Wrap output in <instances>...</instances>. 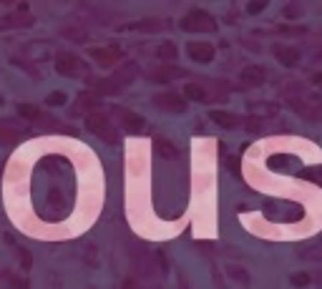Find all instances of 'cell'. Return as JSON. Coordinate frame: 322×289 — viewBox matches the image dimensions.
Wrapping results in <instances>:
<instances>
[{
  "label": "cell",
  "mask_w": 322,
  "mask_h": 289,
  "mask_svg": "<svg viewBox=\"0 0 322 289\" xmlns=\"http://www.w3.org/2000/svg\"><path fill=\"white\" fill-rule=\"evenodd\" d=\"M302 257H310V259H317L322 261V247H310V249H302Z\"/></svg>",
  "instance_id": "26"
},
{
  "label": "cell",
  "mask_w": 322,
  "mask_h": 289,
  "mask_svg": "<svg viewBox=\"0 0 322 289\" xmlns=\"http://www.w3.org/2000/svg\"><path fill=\"white\" fill-rule=\"evenodd\" d=\"M78 108H83L88 114H96V108H101V103H98L91 93H81V96H78Z\"/></svg>",
  "instance_id": "18"
},
{
  "label": "cell",
  "mask_w": 322,
  "mask_h": 289,
  "mask_svg": "<svg viewBox=\"0 0 322 289\" xmlns=\"http://www.w3.org/2000/svg\"><path fill=\"white\" fill-rule=\"evenodd\" d=\"M184 96H186L189 101H197V103H209V93H206L199 83H186V86H184Z\"/></svg>",
  "instance_id": "13"
},
{
  "label": "cell",
  "mask_w": 322,
  "mask_h": 289,
  "mask_svg": "<svg viewBox=\"0 0 322 289\" xmlns=\"http://www.w3.org/2000/svg\"><path fill=\"white\" fill-rule=\"evenodd\" d=\"M91 56L96 58L101 65H114L118 60H123V51L116 46H109V48H91Z\"/></svg>",
  "instance_id": "8"
},
{
  "label": "cell",
  "mask_w": 322,
  "mask_h": 289,
  "mask_svg": "<svg viewBox=\"0 0 322 289\" xmlns=\"http://www.w3.org/2000/svg\"><path fill=\"white\" fill-rule=\"evenodd\" d=\"M169 23H161V20H141V23H134V30H146V33H156V30H164Z\"/></svg>",
  "instance_id": "19"
},
{
  "label": "cell",
  "mask_w": 322,
  "mask_h": 289,
  "mask_svg": "<svg viewBox=\"0 0 322 289\" xmlns=\"http://www.w3.org/2000/svg\"><path fill=\"white\" fill-rule=\"evenodd\" d=\"M0 141H5V144H15V141H20V134L13 131V128H0Z\"/></svg>",
  "instance_id": "22"
},
{
  "label": "cell",
  "mask_w": 322,
  "mask_h": 289,
  "mask_svg": "<svg viewBox=\"0 0 322 289\" xmlns=\"http://www.w3.org/2000/svg\"><path fill=\"white\" fill-rule=\"evenodd\" d=\"M186 53L191 60H197V63H211L214 60V46H209V43H189L186 46Z\"/></svg>",
  "instance_id": "7"
},
{
  "label": "cell",
  "mask_w": 322,
  "mask_h": 289,
  "mask_svg": "<svg viewBox=\"0 0 322 289\" xmlns=\"http://www.w3.org/2000/svg\"><path fill=\"white\" fill-rule=\"evenodd\" d=\"M264 5H267V3H249L247 10H249V13H260V10H264Z\"/></svg>",
  "instance_id": "28"
},
{
  "label": "cell",
  "mask_w": 322,
  "mask_h": 289,
  "mask_svg": "<svg viewBox=\"0 0 322 289\" xmlns=\"http://www.w3.org/2000/svg\"><path fill=\"white\" fill-rule=\"evenodd\" d=\"M86 128L93 134V136H98L101 141H106L109 146H114L118 144V131H116V126L106 118L103 114H88L86 116Z\"/></svg>",
  "instance_id": "1"
},
{
  "label": "cell",
  "mask_w": 322,
  "mask_h": 289,
  "mask_svg": "<svg viewBox=\"0 0 322 289\" xmlns=\"http://www.w3.org/2000/svg\"><path fill=\"white\" fill-rule=\"evenodd\" d=\"M46 103H48V106H63V103H66V93H63V91L51 93V96L46 98Z\"/></svg>",
  "instance_id": "25"
},
{
  "label": "cell",
  "mask_w": 322,
  "mask_h": 289,
  "mask_svg": "<svg viewBox=\"0 0 322 289\" xmlns=\"http://www.w3.org/2000/svg\"><path fill=\"white\" fill-rule=\"evenodd\" d=\"M0 282H3V287H8V289H28V282H26V279H18V277H13V274H8V272L0 274Z\"/></svg>",
  "instance_id": "17"
},
{
  "label": "cell",
  "mask_w": 322,
  "mask_h": 289,
  "mask_svg": "<svg viewBox=\"0 0 322 289\" xmlns=\"http://www.w3.org/2000/svg\"><path fill=\"white\" fill-rule=\"evenodd\" d=\"M154 148H156V153H161V159H176L179 156V148L171 146L166 139H154Z\"/></svg>",
  "instance_id": "15"
},
{
  "label": "cell",
  "mask_w": 322,
  "mask_h": 289,
  "mask_svg": "<svg viewBox=\"0 0 322 289\" xmlns=\"http://www.w3.org/2000/svg\"><path fill=\"white\" fill-rule=\"evenodd\" d=\"M181 28L189 30V33H214L217 30V20L206 10H189L186 18L181 20Z\"/></svg>",
  "instance_id": "2"
},
{
  "label": "cell",
  "mask_w": 322,
  "mask_h": 289,
  "mask_svg": "<svg viewBox=\"0 0 322 289\" xmlns=\"http://www.w3.org/2000/svg\"><path fill=\"white\" fill-rule=\"evenodd\" d=\"M290 282H292L294 287H307V284L312 282V277H310V274H305V272H297V274L290 277Z\"/></svg>",
  "instance_id": "23"
},
{
  "label": "cell",
  "mask_w": 322,
  "mask_h": 289,
  "mask_svg": "<svg viewBox=\"0 0 322 289\" xmlns=\"http://www.w3.org/2000/svg\"><path fill=\"white\" fill-rule=\"evenodd\" d=\"M224 269H227L229 279L237 282L239 287H249V284H252V277H249V272H247L244 266H239V264H234V261H227V264H224Z\"/></svg>",
  "instance_id": "10"
},
{
  "label": "cell",
  "mask_w": 322,
  "mask_h": 289,
  "mask_svg": "<svg viewBox=\"0 0 322 289\" xmlns=\"http://www.w3.org/2000/svg\"><path fill=\"white\" fill-rule=\"evenodd\" d=\"M315 83H317V86L322 88V73H320V76H317V81H315Z\"/></svg>",
  "instance_id": "29"
},
{
  "label": "cell",
  "mask_w": 322,
  "mask_h": 289,
  "mask_svg": "<svg viewBox=\"0 0 322 289\" xmlns=\"http://www.w3.org/2000/svg\"><path fill=\"white\" fill-rule=\"evenodd\" d=\"M114 114L121 118V126L128 131V134H141L144 128H146V123H144V118L139 114H131V111H126V108H114Z\"/></svg>",
  "instance_id": "4"
},
{
  "label": "cell",
  "mask_w": 322,
  "mask_h": 289,
  "mask_svg": "<svg viewBox=\"0 0 322 289\" xmlns=\"http://www.w3.org/2000/svg\"><path fill=\"white\" fill-rule=\"evenodd\" d=\"M63 35H68V38H73V43H83L86 40V33L83 30H73V28H63L60 30Z\"/></svg>",
  "instance_id": "24"
},
{
  "label": "cell",
  "mask_w": 322,
  "mask_h": 289,
  "mask_svg": "<svg viewBox=\"0 0 322 289\" xmlns=\"http://www.w3.org/2000/svg\"><path fill=\"white\" fill-rule=\"evenodd\" d=\"M227 169L234 173V176H242V171H239V159H237V156H229V159H227Z\"/></svg>",
  "instance_id": "27"
},
{
  "label": "cell",
  "mask_w": 322,
  "mask_h": 289,
  "mask_svg": "<svg viewBox=\"0 0 322 289\" xmlns=\"http://www.w3.org/2000/svg\"><path fill=\"white\" fill-rule=\"evenodd\" d=\"M0 106H3V96H0Z\"/></svg>",
  "instance_id": "31"
},
{
  "label": "cell",
  "mask_w": 322,
  "mask_h": 289,
  "mask_svg": "<svg viewBox=\"0 0 322 289\" xmlns=\"http://www.w3.org/2000/svg\"><path fill=\"white\" fill-rule=\"evenodd\" d=\"M264 78H267V71H264L262 65H247V68L242 71V81H244L247 86H262Z\"/></svg>",
  "instance_id": "11"
},
{
  "label": "cell",
  "mask_w": 322,
  "mask_h": 289,
  "mask_svg": "<svg viewBox=\"0 0 322 289\" xmlns=\"http://www.w3.org/2000/svg\"><path fill=\"white\" fill-rule=\"evenodd\" d=\"M272 53H274V58H277L282 65H287V68H292V65H297V63H299V51H297V48H292V46L274 43V46H272Z\"/></svg>",
  "instance_id": "6"
},
{
  "label": "cell",
  "mask_w": 322,
  "mask_h": 289,
  "mask_svg": "<svg viewBox=\"0 0 322 289\" xmlns=\"http://www.w3.org/2000/svg\"><path fill=\"white\" fill-rule=\"evenodd\" d=\"M56 71H58L60 76H86V65L81 63V58L71 56V53H58Z\"/></svg>",
  "instance_id": "3"
},
{
  "label": "cell",
  "mask_w": 322,
  "mask_h": 289,
  "mask_svg": "<svg viewBox=\"0 0 322 289\" xmlns=\"http://www.w3.org/2000/svg\"><path fill=\"white\" fill-rule=\"evenodd\" d=\"M10 247H15L13 241H8ZM15 254H18V259H20V264H23V269H30L33 266V257H30V252L26 249V247H15Z\"/></svg>",
  "instance_id": "20"
},
{
  "label": "cell",
  "mask_w": 322,
  "mask_h": 289,
  "mask_svg": "<svg viewBox=\"0 0 322 289\" xmlns=\"http://www.w3.org/2000/svg\"><path fill=\"white\" fill-rule=\"evenodd\" d=\"M154 103H156V108H161V111H171V114H184V111H186V101H184L181 96H176V93L156 96Z\"/></svg>",
  "instance_id": "5"
},
{
  "label": "cell",
  "mask_w": 322,
  "mask_h": 289,
  "mask_svg": "<svg viewBox=\"0 0 322 289\" xmlns=\"http://www.w3.org/2000/svg\"><path fill=\"white\" fill-rule=\"evenodd\" d=\"M242 126H244L247 131H252V134H260V131L264 128L262 118H254V116H252V118H242Z\"/></svg>",
  "instance_id": "21"
},
{
  "label": "cell",
  "mask_w": 322,
  "mask_h": 289,
  "mask_svg": "<svg viewBox=\"0 0 322 289\" xmlns=\"http://www.w3.org/2000/svg\"><path fill=\"white\" fill-rule=\"evenodd\" d=\"M18 116H23V118H28L33 123H46V126H51V128H56V118H48V116L40 114V108H35V106H30V103H20L18 106Z\"/></svg>",
  "instance_id": "9"
},
{
  "label": "cell",
  "mask_w": 322,
  "mask_h": 289,
  "mask_svg": "<svg viewBox=\"0 0 322 289\" xmlns=\"http://www.w3.org/2000/svg\"><path fill=\"white\" fill-rule=\"evenodd\" d=\"M179 289H189V287H186V282H181V284H179Z\"/></svg>",
  "instance_id": "30"
},
{
  "label": "cell",
  "mask_w": 322,
  "mask_h": 289,
  "mask_svg": "<svg viewBox=\"0 0 322 289\" xmlns=\"http://www.w3.org/2000/svg\"><path fill=\"white\" fill-rule=\"evenodd\" d=\"M209 118H211L214 123H219L222 128H239V126H242V118L234 114H227V111H211Z\"/></svg>",
  "instance_id": "12"
},
{
  "label": "cell",
  "mask_w": 322,
  "mask_h": 289,
  "mask_svg": "<svg viewBox=\"0 0 322 289\" xmlns=\"http://www.w3.org/2000/svg\"><path fill=\"white\" fill-rule=\"evenodd\" d=\"M249 114L254 116V118H269V116L277 114V106L274 103H249Z\"/></svg>",
  "instance_id": "16"
},
{
  "label": "cell",
  "mask_w": 322,
  "mask_h": 289,
  "mask_svg": "<svg viewBox=\"0 0 322 289\" xmlns=\"http://www.w3.org/2000/svg\"><path fill=\"white\" fill-rule=\"evenodd\" d=\"M154 56L161 58V60H176V46L171 43V40H161V46H156L154 48Z\"/></svg>",
  "instance_id": "14"
}]
</instances>
